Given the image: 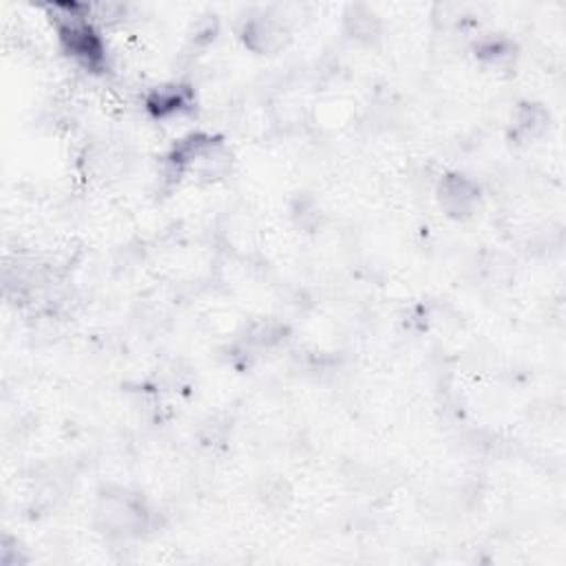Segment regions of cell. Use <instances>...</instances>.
I'll use <instances>...</instances> for the list:
<instances>
[{"instance_id":"cell-1","label":"cell","mask_w":566,"mask_h":566,"mask_svg":"<svg viewBox=\"0 0 566 566\" xmlns=\"http://www.w3.org/2000/svg\"><path fill=\"white\" fill-rule=\"evenodd\" d=\"M231 166V151L222 137L204 131H193L170 146L166 155V168L175 179L186 175L220 177Z\"/></svg>"},{"instance_id":"cell-2","label":"cell","mask_w":566,"mask_h":566,"mask_svg":"<svg viewBox=\"0 0 566 566\" xmlns=\"http://www.w3.org/2000/svg\"><path fill=\"white\" fill-rule=\"evenodd\" d=\"M78 5H58L56 12V32L60 45L69 58L91 74L107 69V45L96 30L93 21Z\"/></svg>"},{"instance_id":"cell-3","label":"cell","mask_w":566,"mask_h":566,"mask_svg":"<svg viewBox=\"0 0 566 566\" xmlns=\"http://www.w3.org/2000/svg\"><path fill=\"white\" fill-rule=\"evenodd\" d=\"M96 520L111 537H140L151 524V509L142 493L124 487H111L98 496Z\"/></svg>"},{"instance_id":"cell-4","label":"cell","mask_w":566,"mask_h":566,"mask_svg":"<svg viewBox=\"0 0 566 566\" xmlns=\"http://www.w3.org/2000/svg\"><path fill=\"white\" fill-rule=\"evenodd\" d=\"M436 198L445 215L454 220H467L480 207V186L463 173H450L441 179Z\"/></svg>"},{"instance_id":"cell-5","label":"cell","mask_w":566,"mask_h":566,"mask_svg":"<svg viewBox=\"0 0 566 566\" xmlns=\"http://www.w3.org/2000/svg\"><path fill=\"white\" fill-rule=\"evenodd\" d=\"M284 36L286 30L284 25L266 14H257L244 21L240 38L246 45V49H251L253 54L266 56V54H275L277 49L284 47Z\"/></svg>"},{"instance_id":"cell-6","label":"cell","mask_w":566,"mask_h":566,"mask_svg":"<svg viewBox=\"0 0 566 566\" xmlns=\"http://www.w3.org/2000/svg\"><path fill=\"white\" fill-rule=\"evenodd\" d=\"M193 107V93L191 89L179 85H164L155 87L146 96V111L157 120H168L175 115H181Z\"/></svg>"},{"instance_id":"cell-7","label":"cell","mask_w":566,"mask_h":566,"mask_svg":"<svg viewBox=\"0 0 566 566\" xmlns=\"http://www.w3.org/2000/svg\"><path fill=\"white\" fill-rule=\"evenodd\" d=\"M548 126V113L535 102H522L511 120V133L518 142L537 140Z\"/></svg>"},{"instance_id":"cell-8","label":"cell","mask_w":566,"mask_h":566,"mask_svg":"<svg viewBox=\"0 0 566 566\" xmlns=\"http://www.w3.org/2000/svg\"><path fill=\"white\" fill-rule=\"evenodd\" d=\"M476 56L482 63H489L493 67H500L504 60L513 58V45L507 38H496L489 36L485 41H480V45L476 47Z\"/></svg>"}]
</instances>
